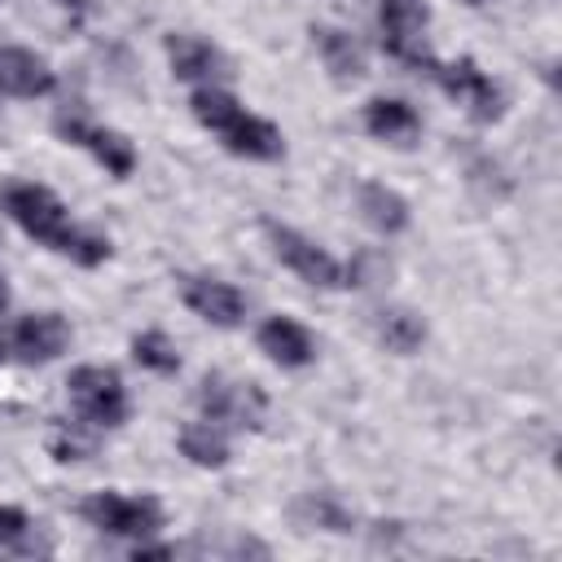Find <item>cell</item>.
Instances as JSON below:
<instances>
[{
    "label": "cell",
    "instance_id": "cell-1",
    "mask_svg": "<svg viewBox=\"0 0 562 562\" xmlns=\"http://www.w3.org/2000/svg\"><path fill=\"white\" fill-rule=\"evenodd\" d=\"M0 211H4L31 241H40L44 250H57V255L75 259L79 268H101V263L110 259V241H105L101 233H92V228H79V224L66 215L61 198H57L53 189L35 184V180H13V184H4V189H0Z\"/></svg>",
    "mask_w": 562,
    "mask_h": 562
},
{
    "label": "cell",
    "instance_id": "cell-2",
    "mask_svg": "<svg viewBox=\"0 0 562 562\" xmlns=\"http://www.w3.org/2000/svg\"><path fill=\"white\" fill-rule=\"evenodd\" d=\"M189 110H193V119H198L206 132H215V140H220L228 154L250 158V162H277V158H285V136H281V127L268 123V119H259V114H250L233 92L202 83V88L189 97Z\"/></svg>",
    "mask_w": 562,
    "mask_h": 562
},
{
    "label": "cell",
    "instance_id": "cell-3",
    "mask_svg": "<svg viewBox=\"0 0 562 562\" xmlns=\"http://www.w3.org/2000/svg\"><path fill=\"white\" fill-rule=\"evenodd\" d=\"M66 391H70V408L79 422H88L97 430H114L127 422V408H132L127 386L110 364H79L66 378Z\"/></svg>",
    "mask_w": 562,
    "mask_h": 562
},
{
    "label": "cell",
    "instance_id": "cell-4",
    "mask_svg": "<svg viewBox=\"0 0 562 562\" xmlns=\"http://www.w3.org/2000/svg\"><path fill=\"white\" fill-rule=\"evenodd\" d=\"M426 26H430V4L426 0H382L378 4V31H382V48L386 57L430 75L435 70V53L426 44Z\"/></svg>",
    "mask_w": 562,
    "mask_h": 562
},
{
    "label": "cell",
    "instance_id": "cell-5",
    "mask_svg": "<svg viewBox=\"0 0 562 562\" xmlns=\"http://www.w3.org/2000/svg\"><path fill=\"white\" fill-rule=\"evenodd\" d=\"M263 233H268L272 255H277L299 281H307V285H316V290H338V285H342V263H338L325 246H316L307 233H299V228H290V224H277V220H263Z\"/></svg>",
    "mask_w": 562,
    "mask_h": 562
},
{
    "label": "cell",
    "instance_id": "cell-6",
    "mask_svg": "<svg viewBox=\"0 0 562 562\" xmlns=\"http://www.w3.org/2000/svg\"><path fill=\"white\" fill-rule=\"evenodd\" d=\"M198 408L206 422L215 426H237V430H255L263 426V413H268V400L255 382H237V378H224V373H206L202 386H198Z\"/></svg>",
    "mask_w": 562,
    "mask_h": 562
},
{
    "label": "cell",
    "instance_id": "cell-7",
    "mask_svg": "<svg viewBox=\"0 0 562 562\" xmlns=\"http://www.w3.org/2000/svg\"><path fill=\"white\" fill-rule=\"evenodd\" d=\"M79 514L105 531V536H127V540H145L162 527V505L154 496H123V492H92Z\"/></svg>",
    "mask_w": 562,
    "mask_h": 562
},
{
    "label": "cell",
    "instance_id": "cell-8",
    "mask_svg": "<svg viewBox=\"0 0 562 562\" xmlns=\"http://www.w3.org/2000/svg\"><path fill=\"white\" fill-rule=\"evenodd\" d=\"M430 75H435V83H439L452 101H461V105L470 110L474 123H496V119L505 114V97H501V88L487 79V70H479L474 57L435 61Z\"/></svg>",
    "mask_w": 562,
    "mask_h": 562
},
{
    "label": "cell",
    "instance_id": "cell-9",
    "mask_svg": "<svg viewBox=\"0 0 562 562\" xmlns=\"http://www.w3.org/2000/svg\"><path fill=\"white\" fill-rule=\"evenodd\" d=\"M53 132H57L66 145L88 149V154L105 167V176H114V180H127V176L136 171V149H132V140H127L123 132H114V127L88 123L83 114H57V119H53Z\"/></svg>",
    "mask_w": 562,
    "mask_h": 562
},
{
    "label": "cell",
    "instance_id": "cell-10",
    "mask_svg": "<svg viewBox=\"0 0 562 562\" xmlns=\"http://www.w3.org/2000/svg\"><path fill=\"white\" fill-rule=\"evenodd\" d=\"M70 347V325L66 316L57 312H31V316H18L9 325V338H4V351L22 364H48L57 360L61 351ZM0 351V356H4Z\"/></svg>",
    "mask_w": 562,
    "mask_h": 562
},
{
    "label": "cell",
    "instance_id": "cell-11",
    "mask_svg": "<svg viewBox=\"0 0 562 562\" xmlns=\"http://www.w3.org/2000/svg\"><path fill=\"white\" fill-rule=\"evenodd\" d=\"M180 299L193 316H202L215 329H233L246 321V294L215 277H180Z\"/></svg>",
    "mask_w": 562,
    "mask_h": 562
},
{
    "label": "cell",
    "instance_id": "cell-12",
    "mask_svg": "<svg viewBox=\"0 0 562 562\" xmlns=\"http://www.w3.org/2000/svg\"><path fill=\"white\" fill-rule=\"evenodd\" d=\"M53 88H57V75H53V66L35 48L0 44V92L35 101V97H48Z\"/></svg>",
    "mask_w": 562,
    "mask_h": 562
},
{
    "label": "cell",
    "instance_id": "cell-13",
    "mask_svg": "<svg viewBox=\"0 0 562 562\" xmlns=\"http://www.w3.org/2000/svg\"><path fill=\"white\" fill-rule=\"evenodd\" d=\"M167 61H171V75L184 79V83H211L220 75H228V61L224 53L202 40V35H167Z\"/></svg>",
    "mask_w": 562,
    "mask_h": 562
},
{
    "label": "cell",
    "instance_id": "cell-14",
    "mask_svg": "<svg viewBox=\"0 0 562 562\" xmlns=\"http://www.w3.org/2000/svg\"><path fill=\"white\" fill-rule=\"evenodd\" d=\"M255 338H259V351L281 369H303L316 360V342L294 316H268Z\"/></svg>",
    "mask_w": 562,
    "mask_h": 562
},
{
    "label": "cell",
    "instance_id": "cell-15",
    "mask_svg": "<svg viewBox=\"0 0 562 562\" xmlns=\"http://www.w3.org/2000/svg\"><path fill=\"white\" fill-rule=\"evenodd\" d=\"M364 132L386 145H413L422 132V119L400 97H373V101H364Z\"/></svg>",
    "mask_w": 562,
    "mask_h": 562
},
{
    "label": "cell",
    "instance_id": "cell-16",
    "mask_svg": "<svg viewBox=\"0 0 562 562\" xmlns=\"http://www.w3.org/2000/svg\"><path fill=\"white\" fill-rule=\"evenodd\" d=\"M356 211H360V220H364L373 233H382V237H395V233L408 228V202H404L391 184H382V180H364V184L356 189Z\"/></svg>",
    "mask_w": 562,
    "mask_h": 562
},
{
    "label": "cell",
    "instance_id": "cell-17",
    "mask_svg": "<svg viewBox=\"0 0 562 562\" xmlns=\"http://www.w3.org/2000/svg\"><path fill=\"white\" fill-rule=\"evenodd\" d=\"M312 44H316L325 70L338 83H351V79L364 75V48L356 44L351 31H342V26H312Z\"/></svg>",
    "mask_w": 562,
    "mask_h": 562
},
{
    "label": "cell",
    "instance_id": "cell-18",
    "mask_svg": "<svg viewBox=\"0 0 562 562\" xmlns=\"http://www.w3.org/2000/svg\"><path fill=\"white\" fill-rule=\"evenodd\" d=\"M176 443H180V457H189L193 465H202V470H220V465H228V439H224V426H215V422H184L180 426V435H176Z\"/></svg>",
    "mask_w": 562,
    "mask_h": 562
},
{
    "label": "cell",
    "instance_id": "cell-19",
    "mask_svg": "<svg viewBox=\"0 0 562 562\" xmlns=\"http://www.w3.org/2000/svg\"><path fill=\"white\" fill-rule=\"evenodd\" d=\"M378 342L395 356H413L426 342V321L413 307H382L378 312Z\"/></svg>",
    "mask_w": 562,
    "mask_h": 562
},
{
    "label": "cell",
    "instance_id": "cell-20",
    "mask_svg": "<svg viewBox=\"0 0 562 562\" xmlns=\"http://www.w3.org/2000/svg\"><path fill=\"white\" fill-rule=\"evenodd\" d=\"M132 360L140 364V369H149V373H180V351H176V342L162 334V329H145V334H136L132 338Z\"/></svg>",
    "mask_w": 562,
    "mask_h": 562
},
{
    "label": "cell",
    "instance_id": "cell-21",
    "mask_svg": "<svg viewBox=\"0 0 562 562\" xmlns=\"http://www.w3.org/2000/svg\"><path fill=\"white\" fill-rule=\"evenodd\" d=\"M294 514H299L307 527H321V531H351V514H347V509H342L334 496H325V492L303 496Z\"/></svg>",
    "mask_w": 562,
    "mask_h": 562
},
{
    "label": "cell",
    "instance_id": "cell-22",
    "mask_svg": "<svg viewBox=\"0 0 562 562\" xmlns=\"http://www.w3.org/2000/svg\"><path fill=\"white\" fill-rule=\"evenodd\" d=\"M31 531V518L18 505H0V544H18Z\"/></svg>",
    "mask_w": 562,
    "mask_h": 562
},
{
    "label": "cell",
    "instance_id": "cell-23",
    "mask_svg": "<svg viewBox=\"0 0 562 562\" xmlns=\"http://www.w3.org/2000/svg\"><path fill=\"white\" fill-rule=\"evenodd\" d=\"M9 312V281H4V272H0V316Z\"/></svg>",
    "mask_w": 562,
    "mask_h": 562
},
{
    "label": "cell",
    "instance_id": "cell-24",
    "mask_svg": "<svg viewBox=\"0 0 562 562\" xmlns=\"http://www.w3.org/2000/svg\"><path fill=\"white\" fill-rule=\"evenodd\" d=\"M465 4H483V0H465Z\"/></svg>",
    "mask_w": 562,
    "mask_h": 562
}]
</instances>
